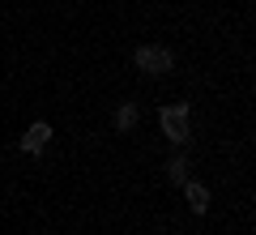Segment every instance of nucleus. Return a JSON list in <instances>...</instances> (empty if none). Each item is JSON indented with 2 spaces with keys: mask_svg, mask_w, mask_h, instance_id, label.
I'll use <instances>...</instances> for the list:
<instances>
[{
  "mask_svg": "<svg viewBox=\"0 0 256 235\" xmlns=\"http://www.w3.org/2000/svg\"><path fill=\"white\" fill-rule=\"evenodd\" d=\"M132 64H137L141 73H150V77H162V73L175 69V52L171 47H158V43H141L137 52H132Z\"/></svg>",
  "mask_w": 256,
  "mask_h": 235,
  "instance_id": "f257e3e1",
  "label": "nucleus"
},
{
  "mask_svg": "<svg viewBox=\"0 0 256 235\" xmlns=\"http://www.w3.org/2000/svg\"><path fill=\"white\" fill-rule=\"evenodd\" d=\"M158 124H162V137L166 141H175V145H184L188 141V103H166L162 111H158Z\"/></svg>",
  "mask_w": 256,
  "mask_h": 235,
  "instance_id": "f03ea898",
  "label": "nucleus"
},
{
  "mask_svg": "<svg viewBox=\"0 0 256 235\" xmlns=\"http://www.w3.org/2000/svg\"><path fill=\"white\" fill-rule=\"evenodd\" d=\"M18 145H22V154H43L47 145H52V124H47V120H34V124L22 133Z\"/></svg>",
  "mask_w": 256,
  "mask_h": 235,
  "instance_id": "7ed1b4c3",
  "label": "nucleus"
},
{
  "mask_svg": "<svg viewBox=\"0 0 256 235\" xmlns=\"http://www.w3.org/2000/svg\"><path fill=\"white\" fill-rule=\"evenodd\" d=\"M184 201H188L192 214H205V209H210V188L196 184V180H188V184H184Z\"/></svg>",
  "mask_w": 256,
  "mask_h": 235,
  "instance_id": "20e7f679",
  "label": "nucleus"
},
{
  "mask_svg": "<svg viewBox=\"0 0 256 235\" xmlns=\"http://www.w3.org/2000/svg\"><path fill=\"white\" fill-rule=\"evenodd\" d=\"M111 120H116L120 133H132V128H137V120H141V111H137V103H120Z\"/></svg>",
  "mask_w": 256,
  "mask_h": 235,
  "instance_id": "39448f33",
  "label": "nucleus"
},
{
  "mask_svg": "<svg viewBox=\"0 0 256 235\" xmlns=\"http://www.w3.org/2000/svg\"><path fill=\"white\" fill-rule=\"evenodd\" d=\"M192 167H188V158H184V154H180V158H171V163H166V180H171V184H180V188H184V184H188L192 180Z\"/></svg>",
  "mask_w": 256,
  "mask_h": 235,
  "instance_id": "423d86ee",
  "label": "nucleus"
}]
</instances>
